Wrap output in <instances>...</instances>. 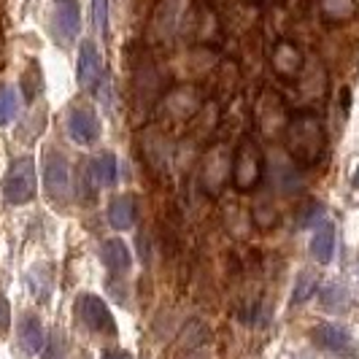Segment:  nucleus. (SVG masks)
<instances>
[{
  "instance_id": "nucleus-1",
  "label": "nucleus",
  "mask_w": 359,
  "mask_h": 359,
  "mask_svg": "<svg viewBox=\"0 0 359 359\" xmlns=\"http://www.w3.org/2000/svg\"><path fill=\"white\" fill-rule=\"evenodd\" d=\"M38 192V173H36V160L33 157H19L8 176L3 181V198L11 205H27L30 200H36Z\"/></svg>"
},
{
  "instance_id": "nucleus-2",
  "label": "nucleus",
  "mask_w": 359,
  "mask_h": 359,
  "mask_svg": "<svg viewBox=\"0 0 359 359\" xmlns=\"http://www.w3.org/2000/svg\"><path fill=\"white\" fill-rule=\"evenodd\" d=\"M287 146L294 157H300L303 162H313L322 154L324 146L319 122L313 116H300L297 122H292L287 130Z\"/></svg>"
},
{
  "instance_id": "nucleus-3",
  "label": "nucleus",
  "mask_w": 359,
  "mask_h": 359,
  "mask_svg": "<svg viewBox=\"0 0 359 359\" xmlns=\"http://www.w3.org/2000/svg\"><path fill=\"white\" fill-rule=\"evenodd\" d=\"M184 11H187V0H160L154 6V11H151L146 38L151 43H168L170 38L176 36Z\"/></svg>"
},
{
  "instance_id": "nucleus-4",
  "label": "nucleus",
  "mask_w": 359,
  "mask_h": 359,
  "mask_svg": "<svg viewBox=\"0 0 359 359\" xmlns=\"http://www.w3.org/2000/svg\"><path fill=\"white\" fill-rule=\"evenodd\" d=\"M262 173V157H259V146L252 138L241 141V146L233 154V184L241 192H252Z\"/></svg>"
},
{
  "instance_id": "nucleus-5",
  "label": "nucleus",
  "mask_w": 359,
  "mask_h": 359,
  "mask_svg": "<svg viewBox=\"0 0 359 359\" xmlns=\"http://www.w3.org/2000/svg\"><path fill=\"white\" fill-rule=\"evenodd\" d=\"M76 316L92 332H108L116 335V322L114 313L108 311L106 300H100L97 294H79L76 297Z\"/></svg>"
},
{
  "instance_id": "nucleus-6",
  "label": "nucleus",
  "mask_w": 359,
  "mask_h": 359,
  "mask_svg": "<svg viewBox=\"0 0 359 359\" xmlns=\"http://www.w3.org/2000/svg\"><path fill=\"white\" fill-rule=\"evenodd\" d=\"M311 338H313V343L322 351L332 354V357H354L357 354V341H354V335L343 324H332V322L316 324L313 332H311Z\"/></svg>"
},
{
  "instance_id": "nucleus-7",
  "label": "nucleus",
  "mask_w": 359,
  "mask_h": 359,
  "mask_svg": "<svg viewBox=\"0 0 359 359\" xmlns=\"http://www.w3.org/2000/svg\"><path fill=\"white\" fill-rule=\"evenodd\" d=\"M100 116H97V111L92 106H73L71 114H68V133H71V138L76 141L79 146H92L97 138H100Z\"/></svg>"
},
{
  "instance_id": "nucleus-8",
  "label": "nucleus",
  "mask_w": 359,
  "mask_h": 359,
  "mask_svg": "<svg viewBox=\"0 0 359 359\" xmlns=\"http://www.w3.org/2000/svg\"><path fill=\"white\" fill-rule=\"evenodd\" d=\"M43 189L52 198H65L71 192V165L60 151H46L43 157Z\"/></svg>"
},
{
  "instance_id": "nucleus-9",
  "label": "nucleus",
  "mask_w": 359,
  "mask_h": 359,
  "mask_svg": "<svg viewBox=\"0 0 359 359\" xmlns=\"http://www.w3.org/2000/svg\"><path fill=\"white\" fill-rule=\"evenodd\" d=\"M103 79V57L92 41H84L79 49V65H76V81L81 90H92Z\"/></svg>"
},
{
  "instance_id": "nucleus-10",
  "label": "nucleus",
  "mask_w": 359,
  "mask_h": 359,
  "mask_svg": "<svg viewBox=\"0 0 359 359\" xmlns=\"http://www.w3.org/2000/svg\"><path fill=\"white\" fill-rule=\"evenodd\" d=\"M54 27L65 43L73 41L81 30V8L76 0H54Z\"/></svg>"
},
{
  "instance_id": "nucleus-11",
  "label": "nucleus",
  "mask_w": 359,
  "mask_h": 359,
  "mask_svg": "<svg viewBox=\"0 0 359 359\" xmlns=\"http://www.w3.org/2000/svg\"><path fill=\"white\" fill-rule=\"evenodd\" d=\"M19 346H22V351L27 354V357H36L43 351V346H46V330H43V324L38 316L33 313H25L22 316V322H19Z\"/></svg>"
},
{
  "instance_id": "nucleus-12",
  "label": "nucleus",
  "mask_w": 359,
  "mask_h": 359,
  "mask_svg": "<svg viewBox=\"0 0 359 359\" xmlns=\"http://www.w3.org/2000/svg\"><path fill=\"white\" fill-rule=\"evenodd\" d=\"M311 257L319 265H330L335 257V224L332 222H319L311 235Z\"/></svg>"
},
{
  "instance_id": "nucleus-13",
  "label": "nucleus",
  "mask_w": 359,
  "mask_h": 359,
  "mask_svg": "<svg viewBox=\"0 0 359 359\" xmlns=\"http://www.w3.org/2000/svg\"><path fill=\"white\" fill-rule=\"evenodd\" d=\"M87 176L92 179L95 189L114 187V184H116V154H111V151L97 154V157L87 165Z\"/></svg>"
},
{
  "instance_id": "nucleus-14",
  "label": "nucleus",
  "mask_w": 359,
  "mask_h": 359,
  "mask_svg": "<svg viewBox=\"0 0 359 359\" xmlns=\"http://www.w3.org/2000/svg\"><path fill=\"white\" fill-rule=\"evenodd\" d=\"M135 198L133 195H119L108 203V224L114 230H130L135 224Z\"/></svg>"
},
{
  "instance_id": "nucleus-15",
  "label": "nucleus",
  "mask_w": 359,
  "mask_h": 359,
  "mask_svg": "<svg viewBox=\"0 0 359 359\" xmlns=\"http://www.w3.org/2000/svg\"><path fill=\"white\" fill-rule=\"evenodd\" d=\"M100 257H103V265L111 273H127V270L133 268V254H130L125 241H119V238L106 241L103 249H100Z\"/></svg>"
},
{
  "instance_id": "nucleus-16",
  "label": "nucleus",
  "mask_w": 359,
  "mask_h": 359,
  "mask_svg": "<svg viewBox=\"0 0 359 359\" xmlns=\"http://www.w3.org/2000/svg\"><path fill=\"white\" fill-rule=\"evenodd\" d=\"M351 306V294L348 289L338 284V281H330L322 287V308L324 311H332V313H341Z\"/></svg>"
},
{
  "instance_id": "nucleus-17",
  "label": "nucleus",
  "mask_w": 359,
  "mask_h": 359,
  "mask_svg": "<svg viewBox=\"0 0 359 359\" xmlns=\"http://www.w3.org/2000/svg\"><path fill=\"white\" fill-rule=\"evenodd\" d=\"M319 287V276L313 270H303L294 281V292H292V306H303L313 297V292Z\"/></svg>"
},
{
  "instance_id": "nucleus-18",
  "label": "nucleus",
  "mask_w": 359,
  "mask_h": 359,
  "mask_svg": "<svg viewBox=\"0 0 359 359\" xmlns=\"http://www.w3.org/2000/svg\"><path fill=\"white\" fill-rule=\"evenodd\" d=\"M19 111V97L14 87H0V125H8Z\"/></svg>"
},
{
  "instance_id": "nucleus-19",
  "label": "nucleus",
  "mask_w": 359,
  "mask_h": 359,
  "mask_svg": "<svg viewBox=\"0 0 359 359\" xmlns=\"http://www.w3.org/2000/svg\"><path fill=\"white\" fill-rule=\"evenodd\" d=\"M92 11H95V27L97 33L108 30V0H92Z\"/></svg>"
},
{
  "instance_id": "nucleus-20",
  "label": "nucleus",
  "mask_w": 359,
  "mask_h": 359,
  "mask_svg": "<svg viewBox=\"0 0 359 359\" xmlns=\"http://www.w3.org/2000/svg\"><path fill=\"white\" fill-rule=\"evenodd\" d=\"M100 359H133V354L125 351V348H103Z\"/></svg>"
},
{
  "instance_id": "nucleus-21",
  "label": "nucleus",
  "mask_w": 359,
  "mask_h": 359,
  "mask_svg": "<svg viewBox=\"0 0 359 359\" xmlns=\"http://www.w3.org/2000/svg\"><path fill=\"white\" fill-rule=\"evenodd\" d=\"M8 322H11V311H8V303L0 297V330H6Z\"/></svg>"
}]
</instances>
